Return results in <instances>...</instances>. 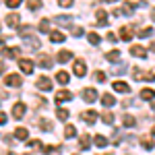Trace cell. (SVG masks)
<instances>
[{
    "label": "cell",
    "mask_w": 155,
    "mask_h": 155,
    "mask_svg": "<svg viewBox=\"0 0 155 155\" xmlns=\"http://www.w3.org/2000/svg\"><path fill=\"white\" fill-rule=\"evenodd\" d=\"M134 8H137V4H134V2H124V4H122V8H116V11H114V15H118V17H120V15H122V17H130Z\"/></svg>",
    "instance_id": "6da1fadb"
},
{
    "label": "cell",
    "mask_w": 155,
    "mask_h": 155,
    "mask_svg": "<svg viewBox=\"0 0 155 155\" xmlns=\"http://www.w3.org/2000/svg\"><path fill=\"white\" fill-rule=\"evenodd\" d=\"M132 77L134 79H145V81H155V72H143V71H139V68H134L132 71Z\"/></svg>",
    "instance_id": "7a4b0ae2"
},
{
    "label": "cell",
    "mask_w": 155,
    "mask_h": 155,
    "mask_svg": "<svg viewBox=\"0 0 155 155\" xmlns=\"http://www.w3.org/2000/svg\"><path fill=\"white\" fill-rule=\"evenodd\" d=\"M25 112H27V107H25L23 101H19V104H15V107H12V118L21 120L25 116Z\"/></svg>",
    "instance_id": "3957f363"
},
{
    "label": "cell",
    "mask_w": 155,
    "mask_h": 155,
    "mask_svg": "<svg viewBox=\"0 0 155 155\" xmlns=\"http://www.w3.org/2000/svg\"><path fill=\"white\" fill-rule=\"evenodd\" d=\"M2 56H4V58H19V56H21V48H17V46H12V48H4L2 50Z\"/></svg>",
    "instance_id": "277c9868"
},
{
    "label": "cell",
    "mask_w": 155,
    "mask_h": 155,
    "mask_svg": "<svg viewBox=\"0 0 155 155\" xmlns=\"http://www.w3.org/2000/svg\"><path fill=\"white\" fill-rule=\"evenodd\" d=\"M21 83H23V79L19 74H6L4 77V85H8V87H19Z\"/></svg>",
    "instance_id": "5b68a950"
},
{
    "label": "cell",
    "mask_w": 155,
    "mask_h": 155,
    "mask_svg": "<svg viewBox=\"0 0 155 155\" xmlns=\"http://www.w3.org/2000/svg\"><path fill=\"white\" fill-rule=\"evenodd\" d=\"M83 99L87 101V104H93L97 99V91L93 89V87H87V89H83Z\"/></svg>",
    "instance_id": "8992f818"
},
{
    "label": "cell",
    "mask_w": 155,
    "mask_h": 155,
    "mask_svg": "<svg viewBox=\"0 0 155 155\" xmlns=\"http://www.w3.org/2000/svg\"><path fill=\"white\" fill-rule=\"evenodd\" d=\"M19 68H21V72H25V74H31L33 72V62L31 60H19Z\"/></svg>",
    "instance_id": "52a82bcc"
},
{
    "label": "cell",
    "mask_w": 155,
    "mask_h": 155,
    "mask_svg": "<svg viewBox=\"0 0 155 155\" xmlns=\"http://www.w3.org/2000/svg\"><path fill=\"white\" fill-rule=\"evenodd\" d=\"M72 99V93L71 91H66V89H62L56 93V104H64V101H71Z\"/></svg>",
    "instance_id": "ba28073f"
},
{
    "label": "cell",
    "mask_w": 155,
    "mask_h": 155,
    "mask_svg": "<svg viewBox=\"0 0 155 155\" xmlns=\"http://www.w3.org/2000/svg\"><path fill=\"white\" fill-rule=\"evenodd\" d=\"M37 89L50 91V89H52V81H50L48 77H39V79H37Z\"/></svg>",
    "instance_id": "9c48e42d"
},
{
    "label": "cell",
    "mask_w": 155,
    "mask_h": 155,
    "mask_svg": "<svg viewBox=\"0 0 155 155\" xmlns=\"http://www.w3.org/2000/svg\"><path fill=\"white\" fill-rule=\"evenodd\" d=\"M19 23H21V17H19L17 12L6 15V25H8V27H19Z\"/></svg>",
    "instance_id": "30bf717a"
},
{
    "label": "cell",
    "mask_w": 155,
    "mask_h": 155,
    "mask_svg": "<svg viewBox=\"0 0 155 155\" xmlns=\"http://www.w3.org/2000/svg\"><path fill=\"white\" fill-rule=\"evenodd\" d=\"M81 118H83L87 124H95V120H97V112H93V110H89V112H83V114H81Z\"/></svg>",
    "instance_id": "8fae6325"
},
{
    "label": "cell",
    "mask_w": 155,
    "mask_h": 155,
    "mask_svg": "<svg viewBox=\"0 0 155 155\" xmlns=\"http://www.w3.org/2000/svg\"><path fill=\"white\" fill-rule=\"evenodd\" d=\"M56 23L62 25V27H72V17H68V15H58L56 17Z\"/></svg>",
    "instance_id": "7c38bea8"
},
{
    "label": "cell",
    "mask_w": 155,
    "mask_h": 155,
    "mask_svg": "<svg viewBox=\"0 0 155 155\" xmlns=\"http://www.w3.org/2000/svg\"><path fill=\"white\" fill-rule=\"evenodd\" d=\"M132 35H134V33H132V27H122V29H120V39H122V41H130Z\"/></svg>",
    "instance_id": "4fadbf2b"
},
{
    "label": "cell",
    "mask_w": 155,
    "mask_h": 155,
    "mask_svg": "<svg viewBox=\"0 0 155 155\" xmlns=\"http://www.w3.org/2000/svg\"><path fill=\"white\" fill-rule=\"evenodd\" d=\"M72 71H74V74H77V77H85V72H87V68H85V62H83V60H77Z\"/></svg>",
    "instance_id": "5bb4252c"
},
{
    "label": "cell",
    "mask_w": 155,
    "mask_h": 155,
    "mask_svg": "<svg viewBox=\"0 0 155 155\" xmlns=\"http://www.w3.org/2000/svg\"><path fill=\"white\" fill-rule=\"evenodd\" d=\"M15 139H19V141H27V139H29V130L23 128V126L15 128Z\"/></svg>",
    "instance_id": "9a60e30c"
},
{
    "label": "cell",
    "mask_w": 155,
    "mask_h": 155,
    "mask_svg": "<svg viewBox=\"0 0 155 155\" xmlns=\"http://www.w3.org/2000/svg\"><path fill=\"white\" fill-rule=\"evenodd\" d=\"M101 104H104V107H112L116 104V99H114L112 93H104V95H101Z\"/></svg>",
    "instance_id": "2e32d148"
},
{
    "label": "cell",
    "mask_w": 155,
    "mask_h": 155,
    "mask_svg": "<svg viewBox=\"0 0 155 155\" xmlns=\"http://www.w3.org/2000/svg\"><path fill=\"white\" fill-rule=\"evenodd\" d=\"M130 54H132V56H137V58H147V52H145V48H141V46H132Z\"/></svg>",
    "instance_id": "e0dca14e"
},
{
    "label": "cell",
    "mask_w": 155,
    "mask_h": 155,
    "mask_svg": "<svg viewBox=\"0 0 155 155\" xmlns=\"http://www.w3.org/2000/svg\"><path fill=\"white\" fill-rule=\"evenodd\" d=\"M114 89H116L118 93H128V91H130V87L124 83V81H116V83H114Z\"/></svg>",
    "instance_id": "ac0fdd59"
},
{
    "label": "cell",
    "mask_w": 155,
    "mask_h": 155,
    "mask_svg": "<svg viewBox=\"0 0 155 155\" xmlns=\"http://www.w3.org/2000/svg\"><path fill=\"white\" fill-rule=\"evenodd\" d=\"M139 97H141V99H145V101L155 99V91H153V89H143V91L139 93Z\"/></svg>",
    "instance_id": "d6986e66"
},
{
    "label": "cell",
    "mask_w": 155,
    "mask_h": 155,
    "mask_svg": "<svg viewBox=\"0 0 155 155\" xmlns=\"http://www.w3.org/2000/svg\"><path fill=\"white\" fill-rule=\"evenodd\" d=\"M50 39H52V44H62V41L66 39V35H62L60 31H52V35H50Z\"/></svg>",
    "instance_id": "ffe728a7"
},
{
    "label": "cell",
    "mask_w": 155,
    "mask_h": 155,
    "mask_svg": "<svg viewBox=\"0 0 155 155\" xmlns=\"http://www.w3.org/2000/svg\"><path fill=\"white\" fill-rule=\"evenodd\" d=\"M71 58H72V52H71V50H62L56 60H58V62H68Z\"/></svg>",
    "instance_id": "44dd1931"
},
{
    "label": "cell",
    "mask_w": 155,
    "mask_h": 155,
    "mask_svg": "<svg viewBox=\"0 0 155 155\" xmlns=\"http://www.w3.org/2000/svg\"><path fill=\"white\" fill-rule=\"evenodd\" d=\"M106 60H107V62H118V60H120V50H112V52H107Z\"/></svg>",
    "instance_id": "7402d4cb"
},
{
    "label": "cell",
    "mask_w": 155,
    "mask_h": 155,
    "mask_svg": "<svg viewBox=\"0 0 155 155\" xmlns=\"http://www.w3.org/2000/svg\"><path fill=\"white\" fill-rule=\"evenodd\" d=\"M31 31H33V27H29V25H25V27H19V35H21V37H25V39L33 35Z\"/></svg>",
    "instance_id": "603a6c76"
},
{
    "label": "cell",
    "mask_w": 155,
    "mask_h": 155,
    "mask_svg": "<svg viewBox=\"0 0 155 155\" xmlns=\"http://www.w3.org/2000/svg\"><path fill=\"white\" fill-rule=\"evenodd\" d=\"M95 17H97V21H95L97 25H107V12L106 11H97Z\"/></svg>",
    "instance_id": "cb8c5ba5"
},
{
    "label": "cell",
    "mask_w": 155,
    "mask_h": 155,
    "mask_svg": "<svg viewBox=\"0 0 155 155\" xmlns=\"http://www.w3.org/2000/svg\"><path fill=\"white\" fill-rule=\"evenodd\" d=\"M37 126H41V130H46V132L52 130V122H50V120H46V118L37 120Z\"/></svg>",
    "instance_id": "d4e9b609"
},
{
    "label": "cell",
    "mask_w": 155,
    "mask_h": 155,
    "mask_svg": "<svg viewBox=\"0 0 155 155\" xmlns=\"http://www.w3.org/2000/svg\"><path fill=\"white\" fill-rule=\"evenodd\" d=\"M39 66H41V68H50V66H52V60H50V56L41 54V56H39Z\"/></svg>",
    "instance_id": "484cf974"
},
{
    "label": "cell",
    "mask_w": 155,
    "mask_h": 155,
    "mask_svg": "<svg viewBox=\"0 0 155 155\" xmlns=\"http://www.w3.org/2000/svg\"><path fill=\"white\" fill-rule=\"evenodd\" d=\"M141 145H143L147 151H151L153 149V139L151 137H141Z\"/></svg>",
    "instance_id": "4316f807"
},
{
    "label": "cell",
    "mask_w": 155,
    "mask_h": 155,
    "mask_svg": "<svg viewBox=\"0 0 155 155\" xmlns=\"http://www.w3.org/2000/svg\"><path fill=\"white\" fill-rule=\"evenodd\" d=\"M114 114H112V112H104V114H101V122H104V124H114Z\"/></svg>",
    "instance_id": "83f0119b"
},
{
    "label": "cell",
    "mask_w": 155,
    "mask_h": 155,
    "mask_svg": "<svg viewBox=\"0 0 155 155\" xmlns=\"http://www.w3.org/2000/svg\"><path fill=\"white\" fill-rule=\"evenodd\" d=\"M79 145H81V149H89V145H91V139H89V134H83L81 137V141H79Z\"/></svg>",
    "instance_id": "f1b7e54d"
},
{
    "label": "cell",
    "mask_w": 155,
    "mask_h": 155,
    "mask_svg": "<svg viewBox=\"0 0 155 155\" xmlns=\"http://www.w3.org/2000/svg\"><path fill=\"white\" fill-rule=\"evenodd\" d=\"M122 124H124L126 128H130V126L137 124V118H132V116H124V118H122Z\"/></svg>",
    "instance_id": "f546056e"
},
{
    "label": "cell",
    "mask_w": 155,
    "mask_h": 155,
    "mask_svg": "<svg viewBox=\"0 0 155 155\" xmlns=\"http://www.w3.org/2000/svg\"><path fill=\"white\" fill-rule=\"evenodd\" d=\"M74 134H77V128H74L72 124H68V126L64 128V137H66V139H72Z\"/></svg>",
    "instance_id": "4dcf8cb0"
},
{
    "label": "cell",
    "mask_w": 155,
    "mask_h": 155,
    "mask_svg": "<svg viewBox=\"0 0 155 155\" xmlns=\"http://www.w3.org/2000/svg\"><path fill=\"white\" fill-rule=\"evenodd\" d=\"M56 81H58L60 85H66L68 83V72H58V74H56Z\"/></svg>",
    "instance_id": "1f68e13d"
},
{
    "label": "cell",
    "mask_w": 155,
    "mask_h": 155,
    "mask_svg": "<svg viewBox=\"0 0 155 155\" xmlns=\"http://www.w3.org/2000/svg\"><path fill=\"white\" fill-rule=\"evenodd\" d=\"M39 31H41V33H50V19H44V21L39 23Z\"/></svg>",
    "instance_id": "d6a6232c"
},
{
    "label": "cell",
    "mask_w": 155,
    "mask_h": 155,
    "mask_svg": "<svg viewBox=\"0 0 155 155\" xmlns=\"http://www.w3.org/2000/svg\"><path fill=\"white\" fill-rule=\"evenodd\" d=\"M27 6H29V11H37L41 6V2L39 0H27Z\"/></svg>",
    "instance_id": "836d02e7"
},
{
    "label": "cell",
    "mask_w": 155,
    "mask_h": 155,
    "mask_svg": "<svg viewBox=\"0 0 155 155\" xmlns=\"http://www.w3.org/2000/svg\"><path fill=\"white\" fill-rule=\"evenodd\" d=\"M95 145H97V147H106V145H107V139L104 137V134H97V137H95Z\"/></svg>",
    "instance_id": "e575fe53"
},
{
    "label": "cell",
    "mask_w": 155,
    "mask_h": 155,
    "mask_svg": "<svg viewBox=\"0 0 155 155\" xmlns=\"http://www.w3.org/2000/svg\"><path fill=\"white\" fill-rule=\"evenodd\" d=\"M56 116H58V120H66L71 114H68V110H64V107H60L58 112H56Z\"/></svg>",
    "instance_id": "d590c367"
},
{
    "label": "cell",
    "mask_w": 155,
    "mask_h": 155,
    "mask_svg": "<svg viewBox=\"0 0 155 155\" xmlns=\"http://www.w3.org/2000/svg\"><path fill=\"white\" fill-rule=\"evenodd\" d=\"M151 33H153V29H151V27H145V29L139 31V37H149Z\"/></svg>",
    "instance_id": "8d00e7d4"
},
{
    "label": "cell",
    "mask_w": 155,
    "mask_h": 155,
    "mask_svg": "<svg viewBox=\"0 0 155 155\" xmlns=\"http://www.w3.org/2000/svg\"><path fill=\"white\" fill-rule=\"evenodd\" d=\"M89 41H91L93 46H97V44H99L101 39H99V35H97V33H89Z\"/></svg>",
    "instance_id": "74e56055"
},
{
    "label": "cell",
    "mask_w": 155,
    "mask_h": 155,
    "mask_svg": "<svg viewBox=\"0 0 155 155\" xmlns=\"http://www.w3.org/2000/svg\"><path fill=\"white\" fill-rule=\"evenodd\" d=\"M21 2H23V0H6V6H8V8H17Z\"/></svg>",
    "instance_id": "f35d334b"
},
{
    "label": "cell",
    "mask_w": 155,
    "mask_h": 155,
    "mask_svg": "<svg viewBox=\"0 0 155 155\" xmlns=\"http://www.w3.org/2000/svg\"><path fill=\"white\" fill-rule=\"evenodd\" d=\"M29 147H31V149H44L41 141H29Z\"/></svg>",
    "instance_id": "ab89813d"
},
{
    "label": "cell",
    "mask_w": 155,
    "mask_h": 155,
    "mask_svg": "<svg viewBox=\"0 0 155 155\" xmlns=\"http://www.w3.org/2000/svg\"><path fill=\"white\" fill-rule=\"evenodd\" d=\"M124 72H126V66H124V64H118V66L114 68V74H124Z\"/></svg>",
    "instance_id": "60d3db41"
},
{
    "label": "cell",
    "mask_w": 155,
    "mask_h": 155,
    "mask_svg": "<svg viewBox=\"0 0 155 155\" xmlns=\"http://www.w3.org/2000/svg\"><path fill=\"white\" fill-rule=\"evenodd\" d=\"M95 79H97V81H99V83H104V81H106V72L97 71V72H95Z\"/></svg>",
    "instance_id": "b9f144b4"
},
{
    "label": "cell",
    "mask_w": 155,
    "mask_h": 155,
    "mask_svg": "<svg viewBox=\"0 0 155 155\" xmlns=\"http://www.w3.org/2000/svg\"><path fill=\"white\" fill-rule=\"evenodd\" d=\"M72 2H74V0H58V4L62 6V8H66V6H72Z\"/></svg>",
    "instance_id": "7bdbcfd3"
},
{
    "label": "cell",
    "mask_w": 155,
    "mask_h": 155,
    "mask_svg": "<svg viewBox=\"0 0 155 155\" xmlns=\"http://www.w3.org/2000/svg\"><path fill=\"white\" fill-rule=\"evenodd\" d=\"M83 33H85V31H83V29H81V27H77V29L72 31V35H74V37H81V35H83Z\"/></svg>",
    "instance_id": "ee69618b"
},
{
    "label": "cell",
    "mask_w": 155,
    "mask_h": 155,
    "mask_svg": "<svg viewBox=\"0 0 155 155\" xmlns=\"http://www.w3.org/2000/svg\"><path fill=\"white\" fill-rule=\"evenodd\" d=\"M0 124H6V114L0 112Z\"/></svg>",
    "instance_id": "f6af8a7d"
},
{
    "label": "cell",
    "mask_w": 155,
    "mask_h": 155,
    "mask_svg": "<svg viewBox=\"0 0 155 155\" xmlns=\"http://www.w3.org/2000/svg\"><path fill=\"white\" fill-rule=\"evenodd\" d=\"M107 39H110V41H116V39H118V37L114 35V33H107Z\"/></svg>",
    "instance_id": "bcb514c9"
},
{
    "label": "cell",
    "mask_w": 155,
    "mask_h": 155,
    "mask_svg": "<svg viewBox=\"0 0 155 155\" xmlns=\"http://www.w3.org/2000/svg\"><path fill=\"white\" fill-rule=\"evenodd\" d=\"M149 50H151V52H155V39L151 41V46H149Z\"/></svg>",
    "instance_id": "7dc6e473"
},
{
    "label": "cell",
    "mask_w": 155,
    "mask_h": 155,
    "mask_svg": "<svg viewBox=\"0 0 155 155\" xmlns=\"http://www.w3.org/2000/svg\"><path fill=\"white\" fill-rule=\"evenodd\" d=\"M2 72H4V64L0 62V74H2Z\"/></svg>",
    "instance_id": "c3c4849f"
},
{
    "label": "cell",
    "mask_w": 155,
    "mask_h": 155,
    "mask_svg": "<svg viewBox=\"0 0 155 155\" xmlns=\"http://www.w3.org/2000/svg\"><path fill=\"white\" fill-rule=\"evenodd\" d=\"M151 19H153V21H155V8H153V11H151Z\"/></svg>",
    "instance_id": "681fc988"
},
{
    "label": "cell",
    "mask_w": 155,
    "mask_h": 155,
    "mask_svg": "<svg viewBox=\"0 0 155 155\" xmlns=\"http://www.w3.org/2000/svg\"><path fill=\"white\" fill-rule=\"evenodd\" d=\"M106 2H116V0H106Z\"/></svg>",
    "instance_id": "f907efd6"
},
{
    "label": "cell",
    "mask_w": 155,
    "mask_h": 155,
    "mask_svg": "<svg viewBox=\"0 0 155 155\" xmlns=\"http://www.w3.org/2000/svg\"><path fill=\"white\" fill-rule=\"evenodd\" d=\"M153 137H155V126H153Z\"/></svg>",
    "instance_id": "816d5d0a"
},
{
    "label": "cell",
    "mask_w": 155,
    "mask_h": 155,
    "mask_svg": "<svg viewBox=\"0 0 155 155\" xmlns=\"http://www.w3.org/2000/svg\"><path fill=\"white\" fill-rule=\"evenodd\" d=\"M107 155H112V153H107Z\"/></svg>",
    "instance_id": "f5cc1de1"
}]
</instances>
